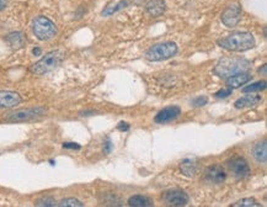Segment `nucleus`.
Masks as SVG:
<instances>
[{"label":"nucleus","mask_w":267,"mask_h":207,"mask_svg":"<svg viewBox=\"0 0 267 207\" xmlns=\"http://www.w3.org/2000/svg\"><path fill=\"white\" fill-rule=\"evenodd\" d=\"M219 47L230 52H245L255 46V38L250 32H234L217 41Z\"/></svg>","instance_id":"f257e3e1"},{"label":"nucleus","mask_w":267,"mask_h":207,"mask_svg":"<svg viewBox=\"0 0 267 207\" xmlns=\"http://www.w3.org/2000/svg\"><path fill=\"white\" fill-rule=\"evenodd\" d=\"M250 67L251 63L244 58H223L214 67V73L222 79H227L238 73L247 72Z\"/></svg>","instance_id":"f03ea898"},{"label":"nucleus","mask_w":267,"mask_h":207,"mask_svg":"<svg viewBox=\"0 0 267 207\" xmlns=\"http://www.w3.org/2000/svg\"><path fill=\"white\" fill-rule=\"evenodd\" d=\"M31 29L33 35H35L36 38L40 41L51 40V38H53L58 32L57 26L54 25V22L42 15L33 19L31 24Z\"/></svg>","instance_id":"7ed1b4c3"},{"label":"nucleus","mask_w":267,"mask_h":207,"mask_svg":"<svg viewBox=\"0 0 267 207\" xmlns=\"http://www.w3.org/2000/svg\"><path fill=\"white\" fill-rule=\"evenodd\" d=\"M63 58H64V52L59 51V49H55V51L47 53V55L43 56L38 62L33 64L31 72L37 75L46 74V73L53 71V69L57 68V67L62 63Z\"/></svg>","instance_id":"20e7f679"},{"label":"nucleus","mask_w":267,"mask_h":207,"mask_svg":"<svg viewBox=\"0 0 267 207\" xmlns=\"http://www.w3.org/2000/svg\"><path fill=\"white\" fill-rule=\"evenodd\" d=\"M179 48L174 42H164V43L155 44L150 47L146 53V58L152 62H160V61L169 60L176 55Z\"/></svg>","instance_id":"39448f33"},{"label":"nucleus","mask_w":267,"mask_h":207,"mask_svg":"<svg viewBox=\"0 0 267 207\" xmlns=\"http://www.w3.org/2000/svg\"><path fill=\"white\" fill-rule=\"evenodd\" d=\"M46 110L43 108H29V109H22V110L14 111V113L8 114L4 117L5 121L8 122H25V121H31V120H36L38 117L43 116Z\"/></svg>","instance_id":"423d86ee"},{"label":"nucleus","mask_w":267,"mask_h":207,"mask_svg":"<svg viewBox=\"0 0 267 207\" xmlns=\"http://www.w3.org/2000/svg\"><path fill=\"white\" fill-rule=\"evenodd\" d=\"M241 13H243L241 5L239 4V3H234V4L229 5V7L223 11L221 18L222 22H223L227 27H235L236 25L239 24V21H240Z\"/></svg>","instance_id":"0eeeda50"},{"label":"nucleus","mask_w":267,"mask_h":207,"mask_svg":"<svg viewBox=\"0 0 267 207\" xmlns=\"http://www.w3.org/2000/svg\"><path fill=\"white\" fill-rule=\"evenodd\" d=\"M228 168L232 174L238 179H244L250 174V167L243 157L235 156L228 161Z\"/></svg>","instance_id":"6e6552de"},{"label":"nucleus","mask_w":267,"mask_h":207,"mask_svg":"<svg viewBox=\"0 0 267 207\" xmlns=\"http://www.w3.org/2000/svg\"><path fill=\"white\" fill-rule=\"evenodd\" d=\"M227 178L224 169L219 164L208 167L205 172V179L210 184H222Z\"/></svg>","instance_id":"1a4fd4ad"},{"label":"nucleus","mask_w":267,"mask_h":207,"mask_svg":"<svg viewBox=\"0 0 267 207\" xmlns=\"http://www.w3.org/2000/svg\"><path fill=\"white\" fill-rule=\"evenodd\" d=\"M164 201L169 206H186L188 203V196L187 194H185L181 190H171V191L165 192Z\"/></svg>","instance_id":"9d476101"},{"label":"nucleus","mask_w":267,"mask_h":207,"mask_svg":"<svg viewBox=\"0 0 267 207\" xmlns=\"http://www.w3.org/2000/svg\"><path fill=\"white\" fill-rule=\"evenodd\" d=\"M21 96L15 91L0 90V109H13L20 105Z\"/></svg>","instance_id":"9b49d317"},{"label":"nucleus","mask_w":267,"mask_h":207,"mask_svg":"<svg viewBox=\"0 0 267 207\" xmlns=\"http://www.w3.org/2000/svg\"><path fill=\"white\" fill-rule=\"evenodd\" d=\"M181 114V110L177 106H169V108L163 109L160 113H158L155 116V122L158 124H166V122H170L172 120L176 119L179 115Z\"/></svg>","instance_id":"f8f14e48"},{"label":"nucleus","mask_w":267,"mask_h":207,"mask_svg":"<svg viewBox=\"0 0 267 207\" xmlns=\"http://www.w3.org/2000/svg\"><path fill=\"white\" fill-rule=\"evenodd\" d=\"M147 13L153 18H159L166 10V4L164 0H149L146 5Z\"/></svg>","instance_id":"ddd939ff"},{"label":"nucleus","mask_w":267,"mask_h":207,"mask_svg":"<svg viewBox=\"0 0 267 207\" xmlns=\"http://www.w3.org/2000/svg\"><path fill=\"white\" fill-rule=\"evenodd\" d=\"M251 79V75L249 73H238V74L232 75V77L227 78V85L228 88H240L241 85H245L247 82H250Z\"/></svg>","instance_id":"4468645a"},{"label":"nucleus","mask_w":267,"mask_h":207,"mask_svg":"<svg viewBox=\"0 0 267 207\" xmlns=\"http://www.w3.org/2000/svg\"><path fill=\"white\" fill-rule=\"evenodd\" d=\"M5 41L13 49H20L26 44V38L22 32H11L5 37Z\"/></svg>","instance_id":"2eb2a0df"},{"label":"nucleus","mask_w":267,"mask_h":207,"mask_svg":"<svg viewBox=\"0 0 267 207\" xmlns=\"http://www.w3.org/2000/svg\"><path fill=\"white\" fill-rule=\"evenodd\" d=\"M260 95H245L243 97H239L234 102V106L236 109H245L251 108V106H256L261 102Z\"/></svg>","instance_id":"dca6fc26"},{"label":"nucleus","mask_w":267,"mask_h":207,"mask_svg":"<svg viewBox=\"0 0 267 207\" xmlns=\"http://www.w3.org/2000/svg\"><path fill=\"white\" fill-rule=\"evenodd\" d=\"M252 156H254V158L256 159V162H258V163H262V164L266 163L267 162L266 141L260 142V143H257L256 145H255L254 149H252Z\"/></svg>","instance_id":"f3484780"},{"label":"nucleus","mask_w":267,"mask_h":207,"mask_svg":"<svg viewBox=\"0 0 267 207\" xmlns=\"http://www.w3.org/2000/svg\"><path fill=\"white\" fill-rule=\"evenodd\" d=\"M180 170H181V173L183 175L191 178V176H193L194 174H196L197 166L193 161H191V159H185V161L180 164Z\"/></svg>","instance_id":"a211bd4d"},{"label":"nucleus","mask_w":267,"mask_h":207,"mask_svg":"<svg viewBox=\"0 0 267 207\" xmlns=\"http://www.w3.org/2000/svg\"><path fill=\"white\" fill-rule=\"evenodd\" d=\"M128 205L135 206V207H149V206H153V201L147 196L135 195V196L129 197Z\"/></svg>","instance_id":"6ab92c4d"},{"label":"nucleus","mask_w":267,"mask_h":207,"mask_svg":"<svg viewBox=\"0 0 267 207\" xmlns=\"http://www.w3.org/2000/svg\"><path fill=\"white\" fill-rule=\"evenodd\" d=\"M128 0H121V2L116 3V4H112V5H108V7L105 8L104 10H102V16H110L112 15V14L117 13L121 9H124V8L128 7Z\"/></svg>","instance_id":"aec40b11"},{"label":"nucleus","mask_w":267,"mask_h":207,"mask_svg":"<svg viewBox=\"0 0 267 207\" xmlns=\"http://www.w3.org/2000/svg\"><path fill=\"white\" fill-rule=\"evenodd\" d=\"M263 89H266L265 80H262V82H256V83L250 84V85L243 88V91L244 93H255V91H261V90H263Z\"/></svg>","instance_id":"412c9836"},{"label":"nucleus","mask_w":267,"mask_h":207,"mask_svg":"<svg viewBox=\"0 0 267 207\" xmlns=\"http://www.w3.org/2000/svg\"><path fill=\"white\" fill-rule=\"evenodd\" d=\"M57 205L60 207H82L83 203L80 202L79 200H77V198L69 197V198H64V200H62L59 203H57Z\"/></svg>","instance_id":"4be33fe9"},{"label":"nucleus","mask_w":267,"mask_h":207,"mask_svg":"<svg viewBox=\"0 0 267 207\" xmlns=\"http://www.w3.org/2000/svg\"><path fill=\"white\" fill-rule=\"evenodd\" d=\"M233 206L234 207H251V206H258V202L256 200H254V198L251 197H247V198H243V200H239L238 202L233 203Z\"/></svg>","instance_id":"5701e85b"},{"label":"nucleus","mask_w":267,"mask_h":207,"mask_svg":"<svg viewBox=\"0 0 267 207\" xmlns=\"http://www.w3.org/2000/svg\"><path fill=\"white\" fill-rule=\"evenodd\" d=\"M36 206H44V207H51V206H55L57 205V202H55V200L53 197H42L40 198V200L36 201L35 203Z\"/></svg>","instance_id":"b1692460"},{"label":"nucleus","mask_w":267,"mask_h":207,"mask_svg":"<svg viewBox=\"0 0 267 207\" xmlns=\"http://www.w3.org/2000/svg\"><path fill=\"white\" fill-rule=\"evenodd\" d=\"M232 91H233L232 88H227V89H222V90L217 91L214 95H216V97L221 99V97H227V96H229V95H232Z\"/></svg>","instance_id":"393cba45"},{"label":"nucleus","mask_w":267,"mask_h":207,"mask_svg":"<svg viewBox=\"0 0 267 207\" xmlns=\"http://www.w3.org/2000/svg\"><path fill=\"white\" fill-rule=\"evenodd\" d=\"M207 104V97L205 96H199V97H196V99L192 100V105L196 106V108H198V106H203Z\"/></svg>","instance_id":"a878e982"},{"label":"nucleus","mask_w":267,"mask_h":207,"mask_svg":"<svg viewBox=\"0 0 267 207\" xmlns=\"http://www.w3.org/2000/svg\"><path fill=\"white\" fill-rule=\"evenodd\" d=\"M111 149H112V144H111L110 139H107V141L105 142V144H104V153L108 154V153L111 152Z\"/></svg>","instance_id":"bb28decb"},{"label":"nucleus","mask_w":267,"mask_h":207,"mask_svg":"<svg viewBox=\"0 0 267 207\" xmlns=\"http://www.w3.org/2000/svg\"><path fill=\"white\" fill-rule=\"evenodd\" d=\"M63 148H68V149H80V145L77 143H64Z\"/></svg>","instance_id":"cd10ccee"},{"label":"nucleus","mask_w":267,"mask_h":207,"mask_svg":"<svg viewBox=\"0 0 267 207\" xmlns=\"http://www.w3.org/2000/svg\"><path fill=\"white\" fill-rule=\"evenodd\" d=\"M118 130L119 131H128L129 130V125L126 124V122H121V124L118 125Z\"/></svg>","instance_id":"c85d7f7f"},{"label":"nucleus","mask_w":267,"mask_h":207,"mask_svg":"<svg viewBox=\"0 0 267 207\" xmlns=\"http://www.w3.org/2000/svg\"><path fill=\"white\" fill-rule=\"evenodd\" d=\"M266 71H267V66H266V64H263L262 68H260V71H258V72H260L262 75H266L267 74Z\"/></svg>","instance_id":"c756f323"},{"label":"nucleus","mask_w":267,"mask_h":207,"mask_svg":"<svg viewBox=\"0 0 267 207\" xmlns=\"http://www.w3.org/2000/svg\"><path fill=\"white\" fill-rule=\"evenodd\" d=\"M7 8V2L5 0H0V11L4 10Z\"/></svg>","instance_id":"7c9ffc66"},{"label":"nucleus","mask_w":267,"mask_h":207,"mask_svg":"<svg viewBox=\"0 0 267 207\" xmlns=\"http://www.w3.org/2000/svg\"><path fill=\"white\" fill-rule=\"evenodd\" d=\"M32 53L35 56H40L41 55V48H38V47H36V48H33V51Z\"/></svg>","instance_id":"2f4dec72"}]
</instances>
